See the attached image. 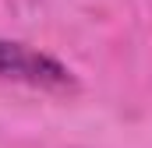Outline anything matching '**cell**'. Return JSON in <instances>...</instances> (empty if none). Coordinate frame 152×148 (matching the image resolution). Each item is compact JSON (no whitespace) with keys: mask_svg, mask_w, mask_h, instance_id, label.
I'll return each instance as SVG.
<instances>
[{"mask_svg":"<svg viewBox=\"0 0 152 148\" xmlns=\"http://www.w3.org/2000/svg\"><path fill=\"white\" fill-rule=\"evenodd\" d=\"M0 81H18L32 88H50V92H67L75 88V74L50 53H39L25 42L0 39Z\"/></svg>","mask_w":152,"mask_h":148,"instance_id":"1","label":"cell"}]
</instances>
